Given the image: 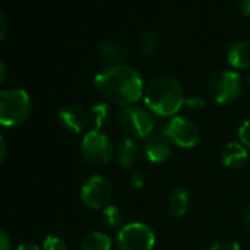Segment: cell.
Returning <instances> with one entry per match:
<instances>
[{"mask_svg": "<svg viewBox=\"0 0 250 250\" xmlns=\"http://www.w3.org/2000/svg\"><path fill=\"white\" fill-rule=\"evenodd\" d=\"M100 58L102 62L107 66L121 65L127 58V50L119 40L107 39L100 43Z\"/></svg>", "mask_w": 250, "mask_h": 250, "instance_id": "13", "label": "cell"}, {"mask_svg": "<svg viewBox=\"0 0 250 250\" xmlns=\"http://www.w3.org/2000/svg\"><path fill=\"white\" fill-rule=\"evenodd\" d=\"M190 206V196L184 187H175L169 196L168 209L174 218H183Z\"/></svg>", "mask_w": 250, "mask_h": 250, "instance_id": "16", "label": "cell"}, {"mask_svg": "<svg viewBox=\"0 0 250 250\" xmlns=\"http://www.w3.org/2000/svg\"><path fill=\"white\" fill-rule=\"evenodd\" d=\"M119 128L131 139H147L156 127L153 113L142 106H128L122 107L116 116Z\"/></svg>", "mask_w": 250, "mask_h": 250, "instance_id": "4", "label": "cell"}, {"mask_svg": "<svg viewBox=\"0 0 250 250\" xmlns=\"http://www.w3.org/2000/svg\"><path fill=\"white\" fill-rule=\"evenodd\" d=\"M81 250H112V240L102 231H91L83 238Z\"/></svg>", "mask_w": 250, "mask_h": 250, "instance_id": "17", "label": "cell"}, {"mask_svg": "<svg viewBox=\"0 0 250 250\" xmlns=\"http://www.w3.org/2000/svg\"><path fill=\"white\" fill-rule=\"evenodd\" d=\"M11 249H12V243L9 235L3 229H0V250H11Z\"/></svg>", "mask_w": 250, "mask_h": 250, "instance_id": "26", "label": "cell"}, {"mask_svg": "<svg viewBox=\"0 0 250 250\" xmlns=\"http://www.w3.org/2000/svg\"><path fill=\"white\" fill-rule=\"evenodd\" d=\"M6 33H8V21H6L5 15L0 12V40L5 39Z\"/></svg>", "mask_w": 250, "mask_h": 250, "instance_id": "28", "label": "cell"}, {"mask_svg": "<svg viewBox=\"0 0 250 250\" xmlns=\"http://www.w3.org/2000/svg\"><path fill=\"white\" fill-rule=\"evenodd\" d=\"M184 104H186V106H188L190 109H203L206 103H205V100H203V99H200V97H197V96H191L190 99H187V97H186Z\"/></svg>", "mask_w": 250, "mask_h": 250, "instance_id": "25", "label": "cell"}, {"mask_svg": "<svg viewBox=\"0 0 250 250\" xmlns=\"http://www.w3.org/2000/svg\"><path fill=\"white\" fill-rule=\"evenodd\" d=\"M31 113V99L22 88L0 90V125L17 127Z\"/></svg>", "mask_w": 250, "mask_h": 250, "instance_id": "3", "label": "cell"}, {"mask_svg": "<svg viewBox=\"0 0 250 250\" xmlns=\"http://www.w3.org/2000/svg\"><path fill=\"white\" fill-rule=\"evenodd\" d=\"M81 202L90 209H103L112 197V184L103 175H91L81 187Z\"/></svg>", "mask_w": 250, "mask_h": 250, "instance_id": "9", "label": "cell"}, {"mask_svg": "<svg viewBox=\"0 0 250 250\" xmlns=\"http://www.w3.org/2000/svg\"><path fill=\"white\" fill-rule=\"evenodd\" d=\"M58 115L61 124L74 134L83 133L87 127V115L78 104H66L61 107Z\"/></svg>", "mask_w": 250, "mask_h": 250, "instance_id": "11", "label": "cell"}, {"mask_svg": "<svg viewBox=\"0 0 250 250\" xmlns=\"http://www.w3.org/2000/svg\"><path fill=\"white\" fill-rule=\"evenodd\" d=\"M80 150L84 161L91 167H104L112 161L115 155L112 139L106 133L96 128L84 134Z\"/></svg>", "mask_w": 250, "mask_h": 250, "instance_id": "5", "label": "cell"}, {"mask_svg": "<svg viewBox=\"0 0 250 250\" xmlns=\"http://www.w3.org/2000/svg\"><path fill=\"white\" fill-rule=\"evenodd\" d=\"M17 250H42L37 244H33V243H24L21 246H18Z\"/></svg>", "mask_w": 250, "mask_h": 250, "instance_id": "31", "label": "cell"}, {"mask_svg": "<svg viewBox=\"0 0 250 250\" xmlns=\"http://www.w3.org/2000/svg\"><path fill=\"white\" fill-rule=\"evenodd\" d=\"M139 158V146L134 139L125 137L116 150V161L124 169H133Z\"/></svg>", "mask_w": 250, "mask_h": 250, "instance_id": "15", "label": "cell"}, {"mask_svg": "<svg viewBox=\"0 0 250 250\" xmlns=\"http://www.w3.org/2000/svg\"><path fill=\"white\" fill-rule=\"evenodd\" d=\"M145 183H146L145 181V175L140 171H131L130 172V184H131L133 188L140 190V188L145 187Z\"/></svg>", "mask_w": 250, "mask_h": 250, "instance_id": "24", "label": "cell"}, {"mask_svg": "<svg viewBox=\"0 0 250 250\" xmlns=\"http://www.w3.org/2000/svg\"><path fill=\"white\" fill-rule=\"evenodd\" d=\"M237 8L241 15L250 17V0H237Z\"/></svg>", "mask_w": 250, "mask_h": 250, "instance_id": "27", "label": "cell"}, {"mask_svg": "<svg viewBox=\"0 0 250 250\" xmlns=\"http://www.w3.org/2000/svg\"><path fill=\"white\" fill-rule=\"evenodd\" d=\"M227 59H228V63L237 71L249 69L250 68V42L238 40L232 43V46L228 49Z\"/></svg>", "mask_w": 250, "mask_h": 250, "instance_id": "14", "label": "cell"}, {"mask_svg": "<svg viewBox=\"0 0 250 250\" xmlns=\"http://www.w3.org/2000/svg\"><path fill=\"white\" fill-rule=\"evenodd\" d=\"M110 107L107 103L104 102H100V103H96L93 104L91 107V119H93V124H94V127L96 130H103L106 125L110 122Z\"/></svg>", "mask_w": 250, "mask_h": 250, "instance_id": "18", "label": "cell"}, {"mask_svg": "<svg viewBox=\"0 0 250 250\" xmlns=\"http://www.w3.org/2000/svg\"><path fill=\"white\" fill-rule=\"evenodd\" d=\"M249 84H250V77H249Z\"/></svg>", "mask_w": 250, "mask_h": 250, "instance_id": "33", "label": "cell"}, {"mask_svg": "<svg viewBox=\"0 0 250 250\" xmlns=\"http://www.w3.org/2000/svg\"><path fill=\"white\" fill-rule=\"evenodd\" d=\"M5 77H6V65L2 59H0V83L5 80Z\"/></svg>", "mask_w": 250, "mask_h": 250, "instance_id": "32", "label": "cell"}, {"mask_svg": "<svg viewBox=\"0 0 250 250\" xmlns=\"http://www.w3.org/2000/svg\"><path fill=\"white\" fill-rule=\"evenodd\" d=\"M43 250H68V246L63 238L58 235H47L43 243Z\"/></svg>", "mask_w": 250, "mask_h": 250, "instance_id": "21", "label": "cell"}, {"mask_svg": "<svg viewBox=\"0 0 250 250\" xmlns=\"http://www.w3.org/2000/svg\"><path fill=\"white\" fill-rule=\"evenodd\" d=\"M243 91V80L238 72L222 69L210 75L208 81V93L218 104H228L240 97Z\"/></svg>", "mask_w": 250, "mask_h": 250, "instance_id": "6", "label": "cell"}, {"mask_svg": "<svg viewBox=\"0 0 250 250\" xmlns=\"http://www.w3.org/2000/svg\"><path fill=\"white\" fill-rule=\"evenodd\" d=\"M116 244L119 250H152L156 244V235L147 224L136 221L119 229Z\"/></svg>", "mask_w": 250, "mask_h": 250, "instance_id": "7", "label": "cell"}, {"mask_svg": "<svg viewBox=\"0 0 250 250\" xmlns=\"http://www.w3.org/2000/svg\"><path fill=\"white\" fill-rule=\"evenodd\" d=\"M94 85L106 102L121 107L134 106L145 96L146 90L142 74L127 63L102 69L94 77Z\"/></svg>", "mask_w": 250, "mask_h": 250, "instance_id": "1", "label": "cell"}, {"mask_svg": "<svg viewBox=\"0 0 250 250\" xmlns=\"http://www.w3.org/2000/svg\"><path fill=\"white\" fill-rule=\"evenodd\" d=\"M145 104L146 107L164 118H174L184 106V90L181 84L172 77H158L149 83L145 90Z\"/></svg>", "mask_w": 250, "mask_h": 250, "instance_id": "2", "label": "cell"}, {"mask_svg": "<svg viewBox=\"0 0 250 250\" xmlns=\"http://www.w3.org/2000/svg\"><path fill=\"white\" fill-rule=\"evenodd\" d=\"M247 161H249L247 147L237 142H229L221 153V162L228 169H240L246 165Z\"/></svg>", "mask_w": 250, "mask_h": 250, "instance_id": "12", "label": "cell"}, {"mask_svg": "<svg viewBox=\"0 0 250 250\" xmlns=\"http://www.w3.org/2000/svg\"><path fill=\"white\" fill-rule=\"evenodd\" d=\"M5 156H6V143H5V139L0 136V164L3 162Z\"/></svg>", "mask_w": 250, "mask_h": 250, "instance_id": "30", "label": "cell"}, {"mask_svg": "<svg viewBox=\"0 0 250 250\" xmlns=\"http://www.w3.org/2000/svg\"><path fill=\"white\" fill-rule=\"evenodd\" d=\"M145 155L152 164H164L171 155V142L164 131H153L145 140Z\"/></svg>", "mask_w": 250, "mask_h": 250, "instance_id": "10", "label": "cell"}, {"mask_svg": "<svg viewBox=\"0 0 250 250\" xmlns=\"http://www.w3.org/2000/svg\"><path fill=\"white\" fill-rule=\"evenodd\" d=\"M139 46H140V52L143 55H152L156 47H158V37L153 31H145L142 36H140V42H139Z\"/></svg>", "mask_w": 250, "mask_h": 250, "instance_id": "20", "label": "cell"}, {"mask_svg": "<svg viewBox=\"0 0 250 250\" xmlns=\"http://www.w3.org/2000/svg\"><path fill=\"white\" fill-rule=\"evenodd\" d=\"M243 222H244V227H246V229L250 232V203L246 206V209H244V213H243Z\"/></svg>", "mask_w": 250, "mask_h": 250, "instance_id": "29", "label": "cell"}, {"mask_svg": "<svg viewBox=\"0 0 250 250\" xmlns=\"http://www.w3.org/2000/svg\"><path fill=\"white\" fill-rule=\"evenodd\" d=\"M209 250H241L240 244L234 240H221L216 241Z\"/></svg>", "mask_w": 250, "mask_h": 250, "instance_id": "23", "label": "cell"}, {"mask_svg": "<svg viewBox=\"0 0 250 250\" xmlns=\"http://www.w3.org/2000/svg\"><path fill=\"white\" fill-rule=\"evenodd\" d=\"M165 136L171 142L181 149H191L200 142V130L197 125L186 118V116H174L168 121L164 128Z\"/></svg>", "mask_w": 250, "mask_h": 250, "instance_id": "8", "label": "cell"}, {"mask_svg": "<svg viewBox=\"0 0 250 250\" xmlns=\"http://www.w3.org/2000/svg\"><path fill=\"white\" fill-rule=\"evenodd\" d=\"M102 222L107 228H116L122 222L121 209L115 205H107L102 209Z\"/></svg>", "mask_w": 250, "mask_h": 250, "instance_id": "19", "label": "cell"}, {"mask_svg": "<svg viewBox=\"0 0 250 250\" xmlns=\"http://www.w3.org/2000/svg\"><path fill=\"white\" fill-rule=\"evenodd\" d=\"M238 140L243 146L250 149V119L244 121L238 127Z\"/></svg>", "mask_w": 250, "mask_h": 250, "instance_id": "22", "label": "cell"}]
</instances>
